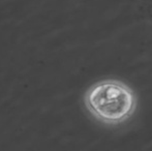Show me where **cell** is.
<instances>
[{"mask_svg": "<svg viewBox=\"0 0 152 151\" xmlns=\"http://www.w3.org/2000/svg\"><path fill=\"white\" fill-rule=\"evenodd\" d=\"M85 106L98 120L115 124L134 113L136 96L130 88L117 81H102L88 89Z\"/></svg>", "mask_w": 152, "mask_h": 151, "instance_id": "6da1fadb", "label": "cell"}]
</instances>
